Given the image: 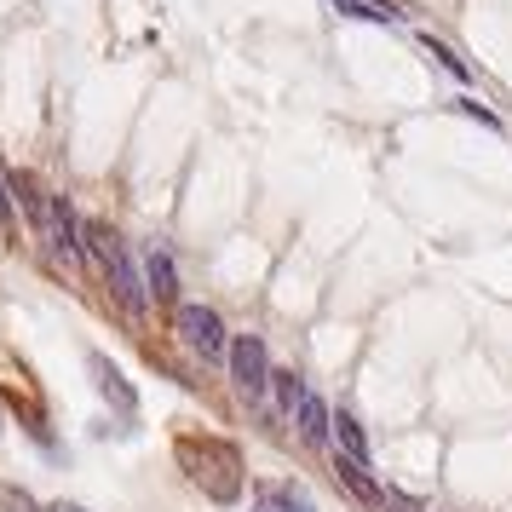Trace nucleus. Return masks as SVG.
<instances>
[{
  "label": "nucleus",
  "instance_id": "9b49d317",
  "mask_svg": "<svg viewBox=\"0 0 512 512\" xmlns=\"http://www.w3.org/2000/svg\"><path fill=\"white\" fill-rule=\"evenodd\" d=\"M0 512H41V507H35V495H29V489L0 484Z\"/></svg>",
  "mask_w": 512,
  "mask_h": 512
},
{
  "label": "nucleus",
  "instance_id": "4468645a",
  "mask_svg": "<svg viewBox=\"0 0 512 512\" xmlns=\"http://www.w3.org/2000/svg\"><path fill=\"white\" fill-rule=\"evenodd\" d=\"M0 219H12V202H6V185H0Z\"/></svg>",
  "mask_w": 512,
  "mask_h": 512
},
{
  "label": "nucleus",
  "instance_id": "f03ea898",
  "mask_svg": "<svg viewBox=\"0 0 512 512\" xmlns=\"http://www.w3.org/2000/svg\"><path fill=\"white\" fill-rule=\"evenodd\" d=\"M87 254L98 259V271H104V282H110V294L121 300V311L127 317H144V277L139 265H133V254H127V242H121L110 225H98V219H87Z\"/></svg>",
  "mask_w": 512,
  "mask_h": 512
},
{
  "label": "nucleus",
  "instance_id": "f8f14e48",
  "mask_svg": "<svg viewBox=\"0 0 512 512\" xmlns=\"http://www.w3.org/2000/svg\"><path fill=\"white\" fill-rule=\"evenodd\" d=\"M426 47H432V58H438L443 70H449V75H461V81H466V64L455 58V52H449V47H438V41H426Z\"/></svg>",
  "mask_w": 512,
  "mask_h": 512
},
{
  "label": "nucleus",
  "instance_id": "20e7f679",
  "mask_svg": "<svg viewBox=\"0 0 512 512\" xmlns=\"http://www.w3.org/2000/svg\"><path fill=\"white\" fill-rule=\"evenodd\" d=\"M231 380H236V392H248V397L271 386V357H265L259 334H236L231 340Z\"/></svg>",
  "mask_w": 512,
  "mask_h": 512
},
{
  "label": "nucleus",
  "instance_id": "f257e3e1",
  "mask_svg": "<svg viewBox=\"0 0 512 512\" xmlns=\"http://www.w3.org/2000/svg\"><path fill=\"white\" fill-rule=\"evenodd\" d=\"M18 196H24V213H29V225H35V236L47 242L52 254H64V259L87 254V225L75 219L70 196H52L35 179H18Z\"/></svg>",
  "mask_w": 512,
  "mask_h": 512
},
{
  "label": "nucleus",
  "instance_id": "9d476101",
  "mask_svg": "<svg viewBox=\"0 0 512 512\" xmlns=\"http://www.w3.org/2000/svg\"><path fill=\"white\" fill-rule=\"evenodd\" d=\"M334 12H346V18H369V24H392V12H380L369 0H328Z\"/></svg>",
  "mask_w": 512,
  "mask_h": 512
},
{
  "label": "nucleus",
  "instance_id": "2eb2a0df",
  "mask_svg": "<svg viewBox=\"0 0 512 512\" xmlns=\"http://www.w3.org/2000/svg\"><path fill=\"white\" fill-rule=\"evenodd\" d=\"M386 512H409V507H403V501H386Z\"/></svg>",
  "mask_w": 512,
  "mask_h": 512
},
{
  "label": "nucleus",
  "instance_id": "0eeeda50",
  "mask_svg": "<svg viewBox=\"0 0 512 512\" xmlns=\"http://www.w3.org/2000/svg\"><path fill=\"white\" fill-rule=\"evenodd\" d=\"M144 288L156 294V300H173L179 294V277H173V259H167V248H144Z\"/></svg>",
  "mask_w": 512,
  "mask_h": 512
},
{
  "label": "nucleus",
  "instance_id": "423d86ee",
  "mask_svg": "<svg viewBox=\"0 0 512 512\" xmlns=\"http://www.w3.org/2000/svg\"><path fill=\"white\" fill-rule=\"evenodd\" d=\"M294 426H300V438L317 449V443H328V426H334V415H328V403L317 392H300V403H294Z\"/></svg>",
  "mask_w": 512,
  "mask_h": 512
},
{
  "label": "nucleus",
  "instance_id": "1a4fd4ad",
  "mask_svg": "<svg viewBox=\"0 0 512 512\" xmlns=\"http://www.w3.org/2000/svg\"><path fill=\"white\" fill-rule=\"evenodd\" d=\"M334 438H340V455L346 461H357V466H369V438H363V426H357V415H334Z\"/></svg>",
  "mask_w": 512,
  "mask_h": 512
},
{
  "label": "nucleus",
  "instance_id": "6e6552de",
  "mask_svg": "<svg viewBox=\"0 0 512 512\" xmlns=\"http://www.w3.org/2000/svg\"><path fill=\"white\" fill-rule=\"evenodd\" d=\"M254 512H317V507H311V495L294 489V484H265L254 495Z\"/></svg>",
  "mask_w": 512,
  "mask_h": 512
},
{
  "label": "nucleus",
  "instance_id": "ddd939ff",
  "mask_svg": "<svg viewBox=\"0 0 512 512\" xmlns=\"http://www.w3.org/2000/svg\"><path fill=\"white\" fill-rule=\"evenodd\" d=\"M47 512H87V507H81V501H52Z\"/></svg>",
  "mask_w": 512,
  "mask_h": 512
},
{
  "label": "nucleus",
  "instance_id": "39448f33",
  "mask_svg": "<svg viewBox=\"0 0 512 512\" xmlns=\"http://www.w3.org/2000/svg\"><path fill=\"white\" fill-rule=\"evenodd\" d=\"M87 374H93V386L110 397V403H116L121 415H133V409H139V392L121 380V369L110 363V357H104V351H87Z\"/></svg>",
  "mask_w": 512,
  "mask_h": 512
},
{
  "label": "nucleus",
  "instance_id": "7ed1b4c3",
  "mask_svg": "<svg viewBox=\"0 0 512 512\" xmlns=\"http://www.w3.org/2000/svg\"><path fill=\"white\" fill-rule=\"evenodd\" d=\"M173 328H179V340H185L202 363H231V340H225V323H219V311L213 305H179L173 311Z\"/></svg>",
  "mask_w": 512,
  "mask_h": 512
}]
</instances>
